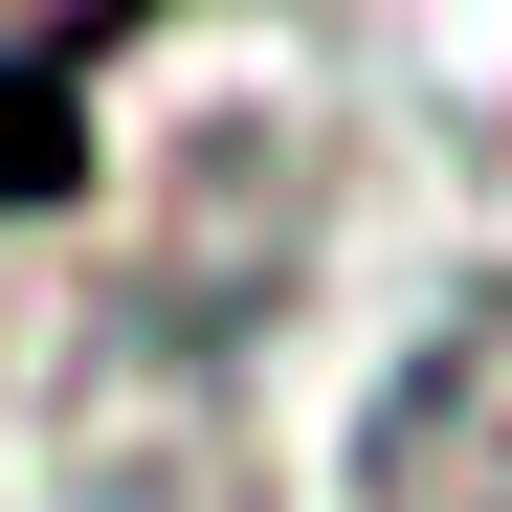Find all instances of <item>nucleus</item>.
<instances>
[{"instance_id": "1", "label": "nucleus", "mask_w": 512, "mask_h": 512, "mask_svg": "<svg viewBox=\"0 0 512 512\" xmlns=\"http://www.w3.org/2000/svg\"><path fill=\"white\" fill-rule=\"evenodd\" d=\"M45 179H67V67L0 45V201H45Z\"/></svg>"}]
</instances>
